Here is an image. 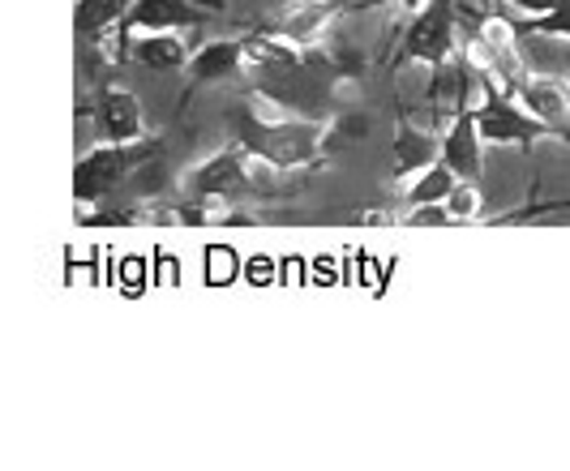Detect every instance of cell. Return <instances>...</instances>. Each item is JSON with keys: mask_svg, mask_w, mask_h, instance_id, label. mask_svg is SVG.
<instances>
[{"mask_svg": "<svg viewBox=\"0 0 570 471\" xmlns=\"http://www.w3.org/2000/svg\"><path fill=\"white\" fill-rule=\"evenodd\" d=\"M159 150V141H125V146H116V141H104L99 150H90L86 159H78V171H73V194L78 202H90L95 210L104 206V197L116 194V185L134 171L138 164H146L150 155Z\"/></svg>", "mask_w": 570, "mask_h": 471, "instance_id": "obj_1", "label": "cell"}, {"mask_svg": "<svg viewBox=\"0 0 570 471\" xmlns=\"http://www.w3.org/2000/svg\"><path fill=\"white\" fill-rule=\"evenodd\" d=\"M322 146V125L317 120H262L249 125L245 150H254L257 159L271 167H305L317 159Z\"/></svg>", "mask_w": 570, "mask_h": 471, "instance_id": "obj_2", "label": "cell"}, {"mask_svg": "<svg viewBox=\"0 0 570 471\" xmlns=\"http://www.w3.org/2000/svg\"><path fill=\"white\" fill-rule=\"evenodd\" d=\"M455 0H421L412 27L400 39V65L421 60V65H442L455 56Z\"/></svg>", "mask_w": 570, "mask_h": 471, "instance_id": "obj_3", "label": "cell"}, {"mask_svg": "<svg viewBox=\"0 0 570 471\" xmlns=\"http://www.w3.org/2000/svg\"><path fill=\"white\" fill-rule=\"evenodd\" d=\"M472 120H476L481 141H514V146H532V141H541V138H553L537 116H528V111L514 104V95H502L498 82H489V78H485V99L472 108Z\"/></svg>", "mask_w": 570, "mask_h": 471, "instance_id": "obj_4", "label": "cell"}, {"mask_svg": "<svg viewBox=\"0 0 570 471\" xmlns=\"http://www.w3.org/2000/svg\"><path fill=\"white\" fill-rule=\"evenodd\" d=\"M481 146H485V141H481V134H476L472 108H459L455 120H451L446 134H442L438 155H442V164L455 171V180L481 185V171H485V150H481Z\"/></svg>", "mask_w": 570, "mask_h": 471, "instance_id": "obj_5", "label": "cell"}, {"mask_svg": "<svg viewBox=\"0 0 570 471\" xmlns=\"http://www.w3.org/2000/svg\"><path fill=\"white\" fill-rule=\"evenodd\" d=\"M95 129H99V141H116V146L146 138L142 104H138L129 90L104 86V90L95 95Z\"/></svg>", "mask_w": 570, "mask_h": 471, "instance_id": "obj_6", "label": "cell"}, {"mask_svg": "<svg viewBox=\"0 0 570 471\" xmlns=\"http://www.w3.org/2000/svg\"><path fill=\"white\" fill-rule=\"evenodd\" d=\"M194 27H202V13L194 0H134L112 30L138 35V30H194Z\"/></svg>", "mask_w": 570, "mask_h": 471, "instance_id": "obj_7", "label": "cell"}, {"mask_svg": "<svg viewBox=\"0 0 570 471\" xmlns=\"http://www.w3.org/2000/svg\"><path fill=\"white\" fill-rule=\"evenodd\" d=\"M245 185V146L236 150H219L215 159H206L198 171H189V194L198 202H215V197H228L232 189Z\"/></svg>", "mask_w": 570, "mask_h": 471, "instance_id": "obj_8", "label": "cell"}, {"mask_svg": "<svg viewBox=\"0 0 570 471\" xmlns=\"http://www.w3.org/2000/svg\"><path fill=\"white\" fill-rule=\"evenodd\" d=\"M240 65H245V43H240V39H210V43H202L198 52L185 60V69H189V90L206 82H219V78L236 73Z\"/></svg>", "mask_w": 570, "mask_h": 471, "instance_id": "obj_9", "label": "cell"}, {"mask_svg": "<svg viewBox=\"0 0 570 471\" xmlns=\"http://www.w3.org/2000/svg\"><path fill=\"white\" fill-rule=\"evenodd\" d=\"M125 48L146 69H180L189 60V48L176 39V30H138V39L125 35Z\"/></svg>", "mask_w": 570, "mask_h": 471, "instance_id": "obj_10", "label": "cell"}, {"mask_svg": "<svg viewBox=\"0 0 570 471\" xmlns=\"http://www.w3.org/2000/svg\"><path fill=\"white\" fill-rule=\"evenodd\" d=\"M433 155H438L433 138H429L425 129H416L412 120H403L400 138H395V176H416V171H425V167L433 164Z\"/></svg>", "mask_w": 570, "mask_h": 471, "instance_id": "obj_11", "label": "cell"}, {"mask_svg": "<svg viewBox=\"0 0 570 471\" xmlns=\"http://www.w3.org/2000/svg\"><path fill=\"white\" fill-rule=\"evenodd\" d=\"M129 4H134V0H78V18H73L78 39H99V35H108V30L125 18Z\"/></svg>", "mask_w": 570, "mask_h": 471, "instance_id": "obj_12", "label": "cell"}, {"mask_svg": "<svg viewBox=\"0 0 570 471\" xmlns=\"http://www.w3.org/2000/svg\"><path fill=\"white\" fill-rule=\"evenodd\" d=\"M451 189H455V171L442 164V159H433L425 171H416V185L407 189V210L412 206H429V202H442Z\"/></svg>", "mask_w": 570, "mask_h": 471, "instance_id": "obj_13", "label": "cell"}, {"mask_svg": "<svg viewBox=\"0 0 570 471\" xmlns=\"http://www.w3.org/2000/svg\"><path fill=\"white\" fill-rule=\"evenodd\" d=\"M514 35H549V39H570V0L549 9V13H528V18H507Z\"/></svg>", "mask_w": 570, "mask_h": 471, "instance_id": "obj_14", "label": "cell"}, {"mask_svg": "<svg viewBox=\"0 0 570 471\" xmlns=\"http://www.w3.org/2000/svg\"><path fill=\"white\" fill-rule=\"evenodd\" d=\"M442 210H446V219H451V223L476 219V210H481V194H476V185L455 180V189L442 197Z\"/></svg>", "mask_w": 570, "mask_h": 471, "instance_id": "obj_15", "label": "cell"}, {"mask_svg": "<svg viewBox=\"0 0 570 471\" xmlns=\"http://www.w3.org/2000/svg\"><path fill=\"white\" fill-rule=\"evenodd\" d=\"M567 73H570V48H567Z\"/></svg>", "mask_w": 570, "mask_h": 471, "instance_id": "obj_16", "label": "cell"}]
</instances>
